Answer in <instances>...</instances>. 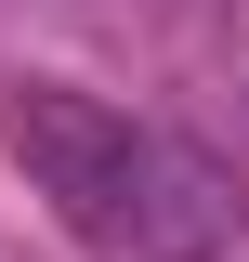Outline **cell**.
<instances>
[{
	"mask_svg": "<svg viewBox=\"0 0 249 262\" xmlns=\"http://www.w3.org/2000/svg\"><path fill=\"white\" fill-rule=\"evenodd\" d=\"M0 144H13V170L53 196V223H66V236L118 249V236L144 223V144H131V118H118V105L66 92V79H39V92H13V105H0Z\"/></svg>",
	"mask_w": 249,
	"mask_h": 262,
	"instance_id": "obj_1",
	"label": "cell"
}]
</instances>
